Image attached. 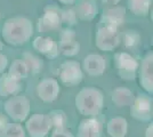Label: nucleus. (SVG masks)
Instances as JSON below:
<instances>
[{
  "mask_svg": "<svg viewBox=\"0 0 153 137\" xmlns=\"http://www.w3.org/2000/svg\"><path fill=\"white\" fill-rule=\"evenodd\" d=\"M33 24L29 19L23 16L12 17L4 23L2 38L10 46H22L31 39Z\"/></svg>",
  "mask_w": 153,
  "mask_h": 137,
  "instance_id": "nucleus-1",
  "label": "nucleus"
},
{
  "mask_svg": "<svg viewBox=\"0 0 153 137\" xmlns=\"http://www.w3.org/2000/svg\"><path fill=\"white\" fill-rule=\"evenodd\" d=\"M76 110L85 117H97L104 105V95L96 87H85L76 94Z\"/></svg>",
  "mask_w": 153,
  "mask_h": 137,
  "instance_id": "nucleus-2",
  "label": "nucleus"
},
{
  "mask_svg": "<svg viewBox=\"0 0 153 137\" xmlns=\"http://www.w3.org/2000/svg\"><path fill=\"white\" fill-rule=\"evenodd\" d=\"M4 110L14 122H23L30 114V101L24 95H15L4 103Z\"/></svg>",
  "mask_w": 153,
  "mask_h": 137,
  "instance_id": "nucleus-3",
  "label": "nucleus"
},
{
  "mask_svg": "<svg viewBox=\"0 0 153 137\" xmlns=\"http://www.w3.org/2000/svg\"><path fill=\"white\" fill-rule=\"evenodd\" d=\"M114 65L119 77L127 81L136 79L138 71V62L133 55L126 52H118L114 54Z\"/></svg>",
  "mask_w": 153,
  "mask_h": 137,
  "instance_id": "nucleus-4",
  "label": "nucleus"
},
{
  "mask_svg": "<svg viewBox=\"0 0 153 137\" xmlns=\"http://www.w3.org/2000/svg\"><path fill=\"white\" fill-rule=\"evenodd\" d=\"M152 96L147 94H138L136 97H134L133 103L129 106L131 118L142 122L152 121Z\"/></svg>",
  "mask_w": 153,
  "mask_h": 137,
  "instance_id": "nucleus-5",
  "label": "nucleus"
},
{
  "mask_svg": "<svg viewBox=\"0 0 153 137\" xmlns=\"http://www.w3.org/2000/svg\"><path fill=\"white\" fill-rule=\"evenodd\" d=\"M96 47L103 52H113L120 44L118 29L108 26H97L95 36Z\"/></svg>",
  "mask_w": 153,
  "mask_h": 137,
  "instance_id": "nucleus-6",
  "label": "nucleus"
},
{
  "mask_svg": "<svg viewBox=\"0 0 153 137\" xmlns=\"http://www.w3.org/2000/svg\"><path fill=\"white\" fill-rule=\"evenodd\" d=\"M83 79V73L79 62L65 61L59 67V80L62 84L69 87L79 85Z\"/></svg>",
  "mask_w": 153,
  "mask_h": 137,
  "instance_id": "nucleus-7",
  "label": "nucleus"
},
{
  "mask_svg": "<svg viewBox=\"0 0 153 137\" xmlns=\"http://www.w3.org/2000/svg\"><path fill=\"white\" fill-rule=\"evenodd\" d=\"M25 129L30 137H46L51 129V121L47 114L36 113L26 120Z\"/></svg>",
  "mask_w": 153,
  "mask_h": 137,
  "instance_id": "nucleus-8",
  "label": "nucleus"
},
{
  "mask_svg": "<svg viewBox=\"0 0 153 137\" xmlns=\"http://www.w3.org/2000/svg\"><path fill=\"white\" fill-rule=\"evenodd\" d=\"M138 78L140 86L149 94H153V53L149 52L138 65Z\"/></svg>",
  "mask_w": 153,
  "mask_h": 137,
  "instance_id": "nucleus-9",
  "label": "nucleus"
},
{
  "mask_svg": "<svg viewBox=\"0 0 153 137\" xmlns=\"http://www.w3.org/2000/svg\"><path fill=\"white\" fill-rule=\"evenodd\" d=\"M62 24L61 21V12L56 7H46L44 15L38 20L39 32H48L58 29Z\"/></svg>",
  "mask_w": 153,
  "mask_h": 137,
  "instance_id": "nucleus-10",
  "label": "nucleus"
},
{
  "mask_svg": "<svg viewBox=\"0 0 153 137\" xmlns=\"http://www.w3.org/2000/svg\"><path fill=\"white\" fill-rule=\"evenodd\" d=\"M59 84L56 79L45 78L37 86V94L39 98L45 103H51L56 101L59 95Z\"/></svg>",
  "mask_w": 153,
  "mask_h": 137,
  "instance_id": "nucleus-11",
  "label": "nucleus"
},
{
  "mask_svg": "<svg viewBox=\"0 0 153 137\" xmlns=\"http://www.w3.org/2000/svg\"><path fill=\"white\" fill-rule=\"evenodd\" d=\"M125 15H126V9L123 7L114 6L104 9L102 19L97 26H108V27L118 29L123 23Z\"/></svg>",
  "mask_w": 153,
  "mask_h": 137,
  "instance_id": "nucleus-12",
  "label": "nucleus"
},
{
  "mask_svg": "<svg viewBox=\"0 0 153 137\" xmlns=\"http://www.w3.org/2000/svg\"><path fill=\"white\" fill-rule=\"evenodd\" d=\"M82 67L90 77H100L104 74L106 70V62L105 59L98 54H89L83 59Z\"/></svg>",
  "mask_w": 153,
  "mask_h": 137,
  "instance_id": "nucleus-13",
  "label": "nucleus"
},
{
  "mask_svg": "<svg viewBox=\"0 0 153 137\" xmlns=\"http://www.w3.org/2000/svg\"><path fill=\"white\" fill-rule=\"evenodd\" d=\"M102 122L97 118H87L78 126L76 137H102Z\"/></svg>",
  "mask_w": 153,
  "mask_h": 137,
  "instance_id": "nucleus-14",
  "label": "nucleus"
},
{
  "mask_svg": "<svg viewBox=\"0 0 153 137\" xmlns=\"http://www.w3.org/2000/svg\"><path fill=\"white\" fill-rule=\"evenodd\" d=\"M33 48L48 59H55L58 55L57 44L51 37H37L32 42Z\"/></svg>",
  "mask_w": 153,
  "mask_h": 137,
  "instance_id": "nucleus-15",
  "label": "nucleus"
},
{
  "mask_svg": "<svg viewBox=\"0 0 153 137\" xmlns=\"http://www.w3.org/2000/svg\"><path fill=\"white\" fill-rule=\"evenodd\" d=\"M76 19L81 21H93L98 14V7L94 0H79L76 5Z\"/></svg>",
  "mask_w": 153,
  "mask_h": 137,
  "instance_id": "nucleus-16",
  "label": "nucleus"
},
{
  "mask_svg": "<svg viewBox=\"0 0 153 137\" xmlns=\"http://www.w3.org/2000/svg\"><path fill=\"white\" fill-rule=\"evenodd\" d=\"M22 89L21 82L9 77L7 73H2L0 77V96L4 98L13 97Z\"/></svg>",
  "mask_w": 153,
  "mask_h": 137,
  "instance_id": "nucleus-17",
  "label": "nucleus"
},
{
  "mask_svg": "<svg viewBox=\"0 0 153 137\" xmlns=\"http://www.w3.org/2000/svg\"><path fill=\"white\" fill-rule=\"evenodd\" d=\"M106 133L111 137H125L128 133V122L123 117L112 118L106 124Z\"/></svg>",
  "mask_w": 153,
  "mask_h": 137,
  "instance_id": "nucleus-18",
  "label": "nucleus"
},
{
  "mask_svg": "<svg viewBox=\"0 0 153 137\" xmlns=\"http://www.w3.org/2000/svg\"><path fill=\"white\" fill-rule=\"evenodd\" d=\"M134 94L130 89L126 87H118L112 91V102L114 103L118 107H125V106H130V104L134 101Z\"/></svg>",
  "mask_w": 153,
  "mask_h": 137,
  "instance_id": "nucleus-19",
  "label": "nucleus"
},
{
  "mask_svg": "<svg viewBox=\"0 0 153 137\" xmlns=\"http://www.w3.org/2000/svg\"><path fill=\"white\" fill-rule=\"evenodd\" d=\"M29 73H30L29 69H27V66H26L23 59H15L10 64L9 69H8V72H7V74L9 77H12V78L17 80V81L26 79Z\"/></svg>",
  "mask_w": 153,
  "mask_h": 137,
  "instance_id": "nucleus-20",
  "label": "nucleus"
},
{
  "mask_svg": "<svg viewBox=\"0 0 153 137\" xmlns=\"http://www.w3.org/2000/svg\"><path fill=\"white\" fill-rule=\"evenodd\" d=\"M151 4L152 0H128V8L136 16H146Z\"/></svg>",
  "mask_w": 153,
  "mask_h": 137,
  "instance_id": "nucleus-21",
  "label": "nucleus"
},
{
  "mask_svg": "<svg viewBox=\"0 0 153 137\" xmlns=\"http://www.w3.org/2000/svg\"><path fill=\"white\" fill-rule=\"evenodd\" d=\"M57 46L58 54H62L63 56H66V57L76 56L80 50V44L76 41V39L59 41V44Z\"/></svg>",
  "mask_w": 153,
  "mask_h": 137,
  "instance_id": "nucleus-22",
  "label": "nucleus"
},
{
  "mask_svg": "<svg viewBox=\"0 0 153 137\" xmlns=\"http://www.w3.org/2000/svg\"><path fill=\"white\" fill-rule=\"evenodd\" d=\"M48 119L51 121V128H66V124L69 122V119L66 113L63 110H53L48 114Z\"/></svg>",
  "mask_w": 153,
  "mask_h": 137,
  "instance_id": "nucleus-23",
  "label": "nucleus"
},
{
  "mask_svg": "<svg viewBox=\"0 0 153 137\" xmlns=\"http://www.w3.org/2000/svg\"><path fill=\"white\" fill-rule=\"evenodd\" d=\"M23 61L26 64L27 69H29V72H31L33 74H37L41 71L42 66H44V62L42 59H39L38 56L33 55L31 53L25 52L23 53Z\"/></svg>",
  "mask_w": 153,
  "mask_h": 137,
  "instance_id": "nucleus-24",
  "label": "nucleus"
},
{
  "mask_svg": "<svg viewBox=\"0 0 153 137\" xmlns=\"http://www.w3.org/2000/svg\"><path fill=\"white\" fill-rule=\"evenodd\" d=\"M1 137H26L25 129L23 128L22 124L17 122L8 124Z\"/></svg>",
  "mask_w": 153,
  "mask_h": 137,
  "instance_id": "nucleus-25",
  "label": "nucleus"
},
{
  "mask_svg": "<svg viewBox=\"0 0 153 137\" xmlns=\"http://www.w3.org/2000/svg\"><path fill=\"white\" fill-rule=\"evenodd\" d=\"M140 34L135 30H127L123 33V44L127 48H135L140 44Z\"/></svg>",
  "mask_w": 153,
  "mask_h": 137,
  "instance_id": "nucleus-26",
  "label": "nucleus"
},
{
  "mask_svg": "<svg viewBox=\"0 0 153 137\" xmlns=\"http://www.w3.org/2000/svg\"><path fill=\"white\" fill-rule=\"evenodd\" d=\"M76 15L74 9H64L61 10V21L68 25H74L76 23Z\"/></svg>",
  "mask_w": 153,
  "mask_h": 137,
  "instance_id": "nucleus-27",
  "label": "nucleus"
},
{
  "mask_svg": "<svg viewBox=\"0 0 153 137\" xmlns=\"http://www.w3.org/2000/svg\"><path fill=\"white\" fill-rule=\"evenodd\" d=\"M76 39V32L72 29H64L62 32L59 33V41L64 40H74Z\"/></svg>",
  "mask_w": 153,
  "mask_h": 137,
  "instance_id": "nucleus-28",
  "label": "nucleus"
},
{
  "mask_svg": "<svg viewBox=\"0 0 153 137\" xmlns=\"http://www.w3.org/2000/svg\"><path fill=\"white\" fill-rule=\"evenodd\" d=\"M51 137H73L72 133L66 128H56L54 129Z\"/></svg>",
  "mask_w": 153,
  "mask_h": 137,
  "instance_id": "nucleus-29",
  "label": "nucleus"
},
{
  "mask_svg": "<svg viewBox=\"0 0 153 137\" xmlns=\"http://www.w3.org/2000/svg\"><path fill=\"white\" fill-rule=\"evenodd\" d=\"M7 65H8V59H7V56L5 54L0 53V74L5 73Z\"/></svg>",
  "mask_w": 153,
  "mask_h": 137,
  "instance_id": "nucleus-30",
  "label": "nucleus"
},
{
  "mask_svg": "<svg viewBox=\"0 0 153 137\" xmlns=\"http://www.w3.org/2000/svg\"><path fill=\"white\" fill-rule=\"evenodd\" d=\"M8 124H9V122L7 121L6 117L0 113V137L2 136V133H4V130H5V128L7 127Z\"/></svg>",
  "mask_w": 153,
  "mask_h": 137,
  "instance_id": "nucleus-31",
  "label": "nucleus"
},
{
  "mask_svg": "<svg viewBox=\"0 0 153 137\" xmlns=\"http://www.w3.org/2000/svg\"><path fill=\"white\" fill-rule=\"evenodd\" d=\"M121 0H102V2L104 5H106V6H110V7H114L117 6L119 2H120Z\"/></svg>",
  "mask_w": 153,
  "mask_h": 137,
  "instance_id": "nucleus-32",
  "label": "nucleus"
},
{
  "mask_svg": "<svg viewBox=\"0 0 153 137\" xmlns=\"http://www.w3.org/2000/svg\"><path fill=\"white\" fill-rule=\"evenodd\" d=\"M145 137H153V124L151 122V124H149L145 130Z\"/></svg>",
  "mask_w": 153,
  "mask_h": 137,
  "instance_id": "nucleus-33",
  "label": "nucleus"
},
{
  "mask_svg": "<svg viewBox=\"0 0 153 137\" xmlns=\"http://www.w3.org/2000/svg\"><path fill=\"white\" fill-rule=\"evenodd\" d=\"M58 1L63 5H72V4L76 2V0H58Z\"/></svg>",
  "mask_w": 153,
  "mask_h": 137,
  "instance_id": "nucleus-34",
  "label": "nucleus"
},
{
  "mask_svg": "<svg viewBox=\"0 0 153 137\" xmlns=\"http://www.w3.org/2000/svg\"><path fill=\"white\" fill-rule=\"evenodd\" d=\"M2 48H4V42L1 41V39H0V52L2 50Z\"/></svg>",
  "mask_w": 153,
  "mask_h": 137,
  "instance_id": "nucleus-35",
  "label": "nucleus"
},
{
  "mask_svg": "<svg viewBox=\"0 0 153 137\" xmlns=\"http://www.w3.org/2000/svg\"><path fill=\"white\" fill-rule=\"evenodd\" d=\"M0 16H1V15H0Z\"/></svg>",
  "mask_w": 153,
  "mask_h": 137,
  "instance_id": "nucleus-36",
  "label": "nucleus"
}]
</instances>
